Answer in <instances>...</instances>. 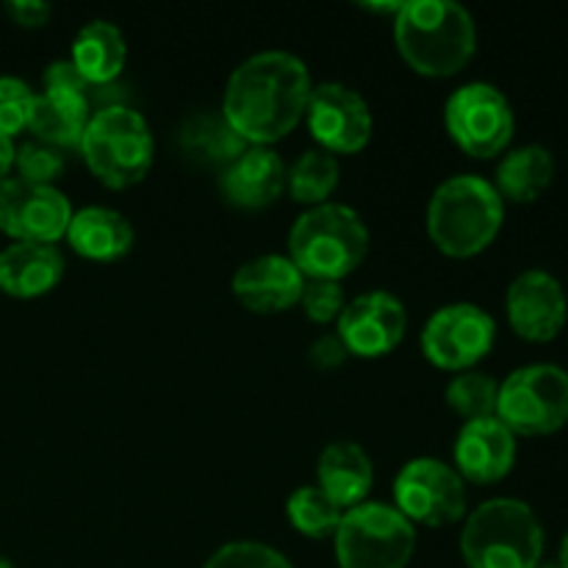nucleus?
<instances>
[{"label": "nucleus", "instance_id": "1", "mask_svg": "<svg viewBox=\"0 0 568 568\" xmlns=\"http://www.w3.org/2000/svg\"><path fill=\"white\" fill-rule=\"evenodd\" d=\"M311 72L303 59L283 50L250 55L227 78L222 116L247 144L272 148L305 120Z\"/></svg>", "mask_w": 568, "mask_h": 568}, {"label": "nucleus", "instance_id": "2", "mask_svg": "<svg viewBox=\"0 0 568 568\" xmlns=\"http://www.w3.org/2000/svg\"><path fill=\"white\" fill-rule=\"evenodd\" d=\"M394 39L410 70L427 78L458 75L477 50L469 11L453 0H408L394 14Z\"/></svg>", "mask_w": 568, "mask_h": 568}, {"label": "nucleus", "instance_id": "3", "mask_svg": "<svg viewBox=\"0 0 568 568\" xmlns=\"http://www.w3.org/2000/svg\"><path fill=\"white\" fill-rule=\"evenodd\" d=\"M505 200L480 175H455L433 192L427 205L430 242L449 258L480 255L499 236Z\"/></svg>", "mask_w": 568, "mask_h": 568}, {"label": "nucleus", "instance_id": "4", "mask_svg": "<svg viewBox=\"0 0 568 568\" xmlns=\"http://www.w3.org/2000/svg\"><path fill=\"white\" fill-rule=\"evenodd\" d=\"M369 231L361 214L342 203L305 209L288 233V258L305 281H342L364 264Z\"/></svg>", "mask_w": 568, "mask_h": 568}, {"label": "nucleus", "instance_id": "5", "mask_svg": "<svg viewBox=\"0 0 568 568\" xmlns=\"http://www.w3.org/2000/svg\"><path fill=\"white\" fill-rule=\"evenodd\" d=\"M460 555L469 568H536L544 555V527L521 499H488L466 519Z\"/></svg>", "mask_w": 568, "mask_h": 568}, {"label": "nucleus", "instance_id": "6", "mask_svg": "<svg viewBox=\"0 0 568 568\" xmlns=\"http://www.w3.org/2000/svg\"><path fill=\"white\" fill-rule=\"evenodd\" d=\"M89 172L109 189H131L153 166L155 142L150 125L128 105H100L92 111L81 139Z\"/></svg>", "mask_w": 568, "mask_h": 568}, {"label": "nucleus", "instance_id": "7", "mask_svg": "<svg viewBox=\"0 0 568 568\" xmlns=\"http://www.w3.org/2000/svg\"><path fill=\"white\" fill-rule=\"evenodd\" d=\"M338 568H408L416 552V527L386 503H361L336 530Z\"/></svg>", "mask_w": 568, "mask_h": 568}, {"label": "nucleus", "instance_id": "8", "mask_svg": "<svg viewBox=\"0 0 568 568\" xmlns=\"http://www.w3.org/2000/svg\"><path fill=\"white\" fill-rule=\"evenodd\" d=\"M497 419L514 436H552L568 422V372L555 364H530L499 383Z\"/></svg>", "mask_w": 568, "mask_h": 568}, {"label": "nucleus", "instance_id": "9", "mask_svg": "<svg viewBox=\"0 0 568 568\" xmlns=\"http://www.w3.org/2000/svg\"><path fill=\"white\" fill-rule=\"evenodd\" d=\"M449 139L471 159H494L510 144L516 131L514 109L494 83H466L444 105Z\"/></svg>", "mask_w": 568, "mask_h": 568}, {"label": "nucleus", "instance_id": "10", "mask_svg": "<svg viewBox=\"0 0 568 568\" xmlns=\"http://www.w3.org/2000/svg\"><path fill=\"white\" fill-rule=\"evenodd\" d=\"M394 503L410 525L449 527L466 516L464 477L444 460H408L394 480Z\"/></svg>", "mask_w": 568, "mask_h": 568}, {"label": "nucleus", "instance_id": "11", "mask_svg": "<svg viewBox=\"0 0 568 568\" xmlns=\"http://www.w3.org/2000/svg\"><path fill=\"white\" fill-rule=\"evenodd\" d=\"M497 322L475 303L438 308L422 327V353L444 372H469L491 353Z\"/></svg>", "mask_w": 568, "mask_h": 568}, {"label": "nucleus", "instance_id": "12", "mask_svg": "<svg viewBox=\"0 0 568 568\" xmlns=\"http://www.w3.org/2000/svg\"><path fill=\"white\" fill-rule=\"evenodd\" d=\"M72 205L55 186H37L20 178L0 181V231L14 242L55 244L67 236Z\"/></svg>", "mask_w": 568, "mask_h": 568}, {"label": "nucleus", "instance_id": "13", "mask_svg": "<svg viewBox=\"0 0 568 568\" xmlns=\"http://www.w3.org/2000/svg\"><path fill=\"white\" fill-rule=\"evenodd\" d=\"M305 122L325 153H361L369 144L372 111L355 89L344 83H320L314 87L305 111Z\"/></svg>", "mask_w": 568, "mask_h": 568}, {"label": "nucleus", "instance_id": "14", "mask_svg": "<svg viewBox=\"0 0 568 568\" xmlns=\"http://www.w3.org/2000/svg\"><path fill=\"white\" fill-rule=\"evenodd\" d=\"M338 333L349 355L383 358L399 347L408 331V314L403 300L388 292H369L349 300L338 316Z\"/></svg>", "mask_w": 568, "mask_h": 568}, {"label": "nucleus", "instance_id": "15", "mask_svg": "<svg viewBox=\"0 0 568 568\" xmlns=\"http://www.w3.org/2000/svg\"><path fill=\"white\" fill-rule=\"evenodd\" d=\"M505 311L516 336L544 344L564 331L568 300L558 277L544 270H527L510 283Z\"/></svg>", "mask_w": 568, "mask_h": 568}, {"label": "nucleus", "instance_id": "16", "mask_svg": "<svg viewBox=\"0 0 568 568\" xmlns=\"http://www.w3.org/2000/svg\"><path fill=\"white\" fill-rule=\"evenodd\" d=\"M233 297L253 314H281L300 305L305 277L288 255H258L236 270Z\"/></svg>", "mask_w": 568, "mask_h": 568}, {"label": "nucleus", "instance_id": "17", "mask_svg": "<svg viewBox=\"0 0 568 568\" xmlns=\"http://www.w3.org/2000/svg\"><path fill=\"white\" fill-rule=\"evenodd\" d=\"M516 464V436L497 419L466 422L455 438V471L477 486L505 480Z\"/></svg>", "mask_w": 568, "mask_h": 568}, {"label": "nucleus", "instance_id": "18", "mask_svg": "<svg viewBox=\"0 0 568 568\" xmlns=\"http://www.w3.org/2000/svg\"><path fill=\"white\" fill-rule=\"evenodd\" d=\"M286 164L275 148L250 144L220 175V192L233 209H270L286 189Z\"/></svg>", "mask_w": 568, "mask_h": 568}, {"label": "nucleus", "instance_id": "19", "mask_svg": "<svg viewBox=\"0 0 568 568\" xmlns=\"http://www.w3.org/2000/svg\"><path fill=\"white\" fill-rule=\"evenodd\" d=\"M64 277V255L55 244L14 242L0 253V292L33 300L53 292Z\"/></svg>", "mask_w": 568, "mask_h": 568}, {"label": "nucleus", "instance_id": "20", "mask_svg": "<svg viewBox=\"0 0 568 568\" xmlns=\"http://www.w3.org/2000/svg\"><path fill=\"white\" fill-rule=\"evenodd\" d=\"M64 239L83 258L111 264L131 253L133 225L120 211L105 209V205H89V209L72 211Z\"/></svg>", "mask_w": 568, "mask_h": 568}, {"label": "nucleus", "instance_id": "21", "mask_svg": "<svg viewBox=\"0 0 568 568\" xmlns=\"http://www.w3.org/2000/svg\"><path fill=\"white\" fill-rule=\"evenodd\" d=\"M316 480H320L316 488L347 514L355 505L366 503V494L375 483V469H372L369 455L358 444L336 442L322 449Z\"/></svg>", "mask_w": 568, "mask_h": 568}, {"label": "nucleus", "instance_id": "22", "mask_svg": "<svg viewBox=\"0 0 568 568\" xmlns=\"http://www.w3.org/2000/svg\"><path fill=\"white\" fill-rule=\"evenodd\" d=\"M89 116H92V100L87 94L42 92L33 100L28 131L37 142L50 148H81Z\"/></svg>", "mask_w": 568, "mask_h": 568}, {"label": "nucleus", "instance_id": "23", "mask_svg": "<svg viewBox=\"0 0 568 568\" xmlns=\"http://www.w3.org/2000/svg\"><path fill=\"white\" fill-rule=\"evenodd\" d=\"M128 59V44L114 22L92 20L72 42V64L89 87H111Z\"/></svg>", "mask_w": 568, "mask_h": 568}, {"label": "nucleus", "instance_id": "24", "mask_svg": "<svg viewBox=\"0 0 568 568\" xmlns=\"http://www.w3.org/2000/svg\"><path fill=\"white\" fill-rule=\"evenodd\" d=\"M555 178V159L544 144H525L510 150L497 166L494 189L503 200L514 203H532L549 189Z\"/></svg>", "mask_w": 568, "mask_h": 568}, {"label": "nucleus", "instance_id": "25", "mask_svg": "<svg viewBox=\"0 0 568 568\" xmlns=\"http://www.w3.org/2000/svg\"><path fill=\"white\" fill-rule=\"evenodd\" d=\"M178 144H181V153L186 159L205 166H222V170L250 148L222 114L189 116L178 133Z\"/></svg>", "mask_w": 568, "mask_h": 568}, {"label": "nucleus", "instance_id": "26", "mask_svg": "<svg viewBox=\"0 0 568 568\" xmlns=\"http://www.w3.org/2000/svg\"><path fill=\"white\" fill-rule=\"evenodd\" d=\"M286 186L294 203L308 209L327 203L338 186V161L325 150H305L286 172Z\"/></svg>", "mask_w": 568, "mask_h": 568}, {"label": "nucleus", "instance_id": "27", "mask_svg": "<svg viewBox=\"0 0 568 568\" xmlns=\"http://www.w3.org/2000/svg\"><path fill=\"white\" fill-rule=\"evenodd\" d=\"M286 514L294 530L303 532L305 538H316V541L336 536L344 519V510L336 503H331L316 486L297 488L288 497Z\"/></svg>", "mask_w": 568, "mask_h": 568}, {"label": "nucleus", "instance_id": "28", "mask_svg": "<svg viewBox=\"0 0 568 568\" xmlns=\"http://www.w3.org/2000/svg\"><path fill=\"white\" fill-rule=\"evenodd\" d=\"M499 383L483 372H460L447 386V405L466 422L497 416Z\"/></svg>", "mask_w": 568, "mask_h": 568}, {"label": "nucleus", "instance_id": "29", "mask_svg": "<svg viewBox=\"0 0 568 568\" xmlns=\"http://www.w3.org/2000/svg\"><path fill=\"white\" fill-rule=\"evenodd\" d=\"M17 178L37 186H53L64 172V155L59 148H50L44 142H26L14 150Z\"/></svg>", "mask_w": 568, "mask_h": 568}, {"label": "nucleus", "instance_id": "30", "mask_svg": "<svg viewBox=\"0 0 568 568\" xmlns=\"http://www.w3.org/2000/svg\"><path fill=\"white\" fill-rule=\"evenodd\" d=\"M203 568H294L283 552L270 544L233 541L216 549Z\"/></svg>", "mask_w": 568, "mask_h": 568}, {"label": "nucleus", "instance_id": "31", "mask_svg": "<svg viewBox=\"0 0 568 568\" xmlns=\"http://www.w3.org/2000/svg\"><path fill=\"white\" fill-rule=\"evenodd\" d=\"M33 89L22 78H0V136H14L28 128L33 111Z\"/></svg>", "mask_w": 568, "mask_h": 568}, {"label": "nucleus", "instance_id": "32", "mask_svg": "<svg viewBox=\"0 0 568 568\" xmlns=\"http://www.w3.org/2000/svg\"><path fill=\"white\" fill-rule=\"evenodd\" d=\"M305 316L316 325H327V322L338 320L347 305L342 283L336 281H305L303 297H300Z\"/></svg>", "mask_w": 568, "mask_h": 568}, {"label": "nucleus", "instance_id": "33", "mask_svg": "<svg viewBox=\"0 0 568 568\" xmlns=\"http://www.w3.org/2000/svg\"><path fill=\"white\" fill-rule=\"evenodd\" d=\"M44 92H72V94H87L92 100V87L83 81L81 72L75 70L70 59L53 61V64L44 70Z\"/></svg>", "mask_w": 568, "mask_h": 568}, {"label": "nucleus", "instance_id": "34", "mask_svg": "<svg viewBox=\"0 0 568 568\" xmlns=\"http://www.w3.org/2000/svg\"><path fill=\"white\" fill-rule=\"evenodd\" d=\"M347 347L342 344V338L336 333H327V336H320L308 347V364L320 372H333L347 361Z\"/></svg>", "mask_w": 568, "mask_h": 568}, {"label": "nucleus", "instance_id": "35", "mask_svg": "<svg viewBox=\"0 0 568 568\" xmlns=\"http://www.w3.org/2000/svg\"><path fill=\"white\" fill-rule=\"evenodd\" d=\"M6 11L22 28H42L50 20V14H53V9L42 3V0H17V3L6 6Z\"/></svg>", "mask_w": 568, "mask_h": 568}, {"label": "nucleus", "instance_id": "36", "mask_svg": "<svg viewBox=\"0 0 568 568\" xmlns=\"http://www.w3.org/2000/svg\"><path fill=\"white\" fill-rule=\"evenodd\" d=\"M14 142L9 136H0V181L14 170Z\"/></svg>", "mask_w": 568, "mask_h": 568}, {"label": "nucleus", "instance_id": "37", "mask_svg": "<svg viewBox=\"0 0 568 568\" xmlns=\"http://www.w3.org/2000/svg\"><path fill=\"white\" fill-rule=\"evenodd\" d=\"M558 568H568V532L564 536V541H560V564Z\"/></svg>", "mask_w": 568, "mask_h": 568}, {"label": "nucleus", "instance_id": "38", "mask_svg": "<svg viewBox=\"0 0 568 568\" xmlns=\"http://www.w3.org/2000/svg\"><path fill=\"white\" fill-rule=\"evenodd\" d=\"M0 568H17L14 564H11V560H6V558H0Z\"/></svg>", "mask_w": 568, "mask_h": 568}, {"label": "nucleus", "instance_id": "39", "mask_svg": "<svg viewBox=\"0 0 568 568\" xmlns=\"http://www.w3.org/2000/svg\"><path fill=\"white\" fill-rule=\"evenodd\" d=\"M536 568H558V566H536Z\"/></svg>", "mask_w": 568, "mask_h": 568}]
</instances>
